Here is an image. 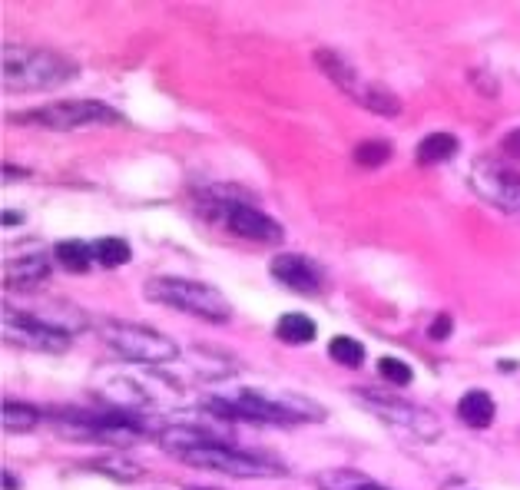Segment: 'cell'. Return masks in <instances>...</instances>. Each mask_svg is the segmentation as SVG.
I'll return each mask as SVG.
<instances>
[{"instance_id": "1", "label": "cell", "mask_w": 520, "mask_h": 490, "mask_svg": "<svg viewBox=\"0 0 520 490\" xmlns=\"http://www.w3.org/2000/svg\"><path fill=\"white\" fill-rule=\"evenodd\" d=\"M163 444L169 454H176L183 464L203 467V471H219L229 477H279V467L265 457L242 451L236 444H226L212 438L206 431H189V428H169L163 431Z\"/></svg>"}, {"instance_id": "2", "label": "cell", "mask_w": 520, "mask_h": 490, "mask_svg": "<svg viewBox=\"0 0 520 490\" xmlns=\"http://www.w3.org/2000/svg\"><path fill=\"white\" fill-rule=\"evenodd\" d=\"M80 73L77 60L50 47H4V90L7 93H44L70 83Z\"/></svg>"}, {"instance_id": "3", "label": "cell", "mask_w": 520, "mask_h": 490, "mask_svg": "<svg viewBox=\"0 0 520 490\" xmlns=\"http://www.w3.org/2000/svg\"><path fill=\"white\" fill-rule=\"evenodd\" d=\"M146 298L156 305L176 308V312L196 315L212 325H226L232 318L229 298L219 289H212L206 282L196 279H179V275H159V279L146 282Z\"/></svg>"}, {"instance_id": "4", "label": "cell", "mask_w": 520, "mask_h": 490, "mask_svg": "<svg viewBox=\"0 0 520 490\" xmlns=\"http://www.w3.org/2000/svg\"><path fill=\"white\" fill-rule=\"evenodd\" d=\"M100 338L110 345L116 355H123L133 365H173L179 358V345L163 332H153L146 325H130V322H103Z\"/></svg>"}, {"instance_id": "5", "label": "cell", "mask_w": 520, "mask_h": 490, "mask_svg": "<svg viewBox=\"0 0 520 490\" xmlns=\"http://www.w3.org/2000/svg\"><path fill=\"white\" fill-rule=\"evenodd\" d=\"M209 411L222 414V418H236V421H256V424H295L302 421V414H318L315 404L292 398H282V394H262V391H236L229 398L209 401Z\"/></svg>"}, {"instance_id": "6", "label": "cell", "mask_w": 520, "mask_h": 490, "mask_svg": "<svg viewBox=\"0 0 520 490\" xmlns=\"http://www.w3.org/2000/svg\"><path fill=\"white\" fill-rule=\"evenodd\" d=\"M17 123H30V126H44V130H80V126H100V123H120V113L110 110L100 100H60V103H47L40 110L30 113H17Z\"/></svg>"}, {"instance_id": "7", "label": "cell", "mask_w": 520, "mask_h": 490, "mask_svg": "<svg viewBox=\"0 0 520 490\" xmlns=\"http://www.w3.org/2000/svg\"><path fill=\"white\" fill-rule=\"evenodd\" d=\"M206 209H216L212 219L219 222L222 229H229L236 239L256 242V245H275L285 239L282 226L272 216H265L262 209L249 206V202H232V199H216L209 202Z\"/></svg>"}, {"instance_id": "8", "label": "cell", "mask_w": 520, "mask_h": 490, "mask_svg": "<svg viewBox=\"0 0 520 490\" xmlns=\"http://www.w3.org/2000/svg\"><path fill=\"white\" fill-rule=\"evenodd\" d=\"M471 189L504 216L520 219V173L501 159H477L471 169Z\"/></svg>"}, {"instance_id": "9", "label": "cell", "mask_w": 520, "mask_h": 490, "mask_svg": "<svg viewBox=\"0 0 520 490\" xmlns=\"http://www.w3.org/2000/svg\"><path fill=\"white\" fill-rule=\"evenodd\" d=\"M4 342L30 351H44V355H60L70 348V335L60 332L34 315H24L17 308H4Z\"/></svg>"}, {"instance_id": "10", "label": "cell", "mask_w": 520, "mask_h": 490, "mask_svg": "<svg viewBox=\"0 0 520 490\" xmlns=\"http://www.w3.org/2000/svg\"><path fill=\"white\" fill-rule=\"evenodd\" d=\"M269 272H272L275 282L285 285V289L302 292V295H318L322 292V282H325L322 269H318L312 259H305V255H292V252L275 255Z\"/></svg>"}, {"instance_id": "11", "label": "cell", "mask_w": 520, "mask_h": 490, "mask_svg": "<svg viewBox=\"0 0 520 490\" xmlns=\"http://www.w3.org/2000/svg\"><path fill=\"white\" fill-rule=\"evenodd\" d=\"M315 63L325 70V77L332 80L335 87L345 93V97H352L355 103L368 106L371 87H375V83H365L362 77H358V70L342 57V53H335V50H325V47H322V50H315Z\"/></svg>"}, {"instance_id": "12", "label": "cell", "mask_w": 520, "mask_h": 490, "mask_svg": "<svg viewBox=\"0 0 520 490\" xmlns=\"http://www.w3.org/2000/svg\"><path fill=\"white\" fill-rule=\"evenodd\" d=\"M358 394H362V391H358ZM362 401L371 404V408H375L385 421L405 424V428L418 431L421 438H431V434H438V424H434L438 418H434V414H428V411L411 408V404H385V401H371V398H365V394H362Z\"/></svg>"}, {"instance_id": "13", "label": "cell", "mask_w": 520, "mask_h": 490, "mask_svg": "<svg viewBox=\"0 0 520 490\" xmlns=\"http://www.w3.org/2000/svg\"><path fill=\"white\" fill-rule=\"evenodd\" d=\"M50 275V262L44 255H24V259H10L4 269L7 289H34Z\"/></svg>"}, {"instance_id": "14", "label": "cell", "mask_w": 520, "mask_h": 490, "mask_svg": "<svg viewBox=\"0 0 520 490\" xmlns=\"http://www.w3.org/2000/svg\"><path fill=\"white\" fill-rule=\"evenodd\" d=\"M458 136L454 133H431L424 136L418 143V163L421 166H438V163H448L451 156H458Z\"/></svg>"}, {"instance_id": "15", "label": "cell", "mask_w": 520, "mask_h": 490, "mask_svg": "<svg viewBox=\"0 0 520 490\" xmlns=\"http://www.w3.org/2000/svg\"><path fill=\"white\" fill-rule=\"evenodd\" d=\"M494 401L487 391H468L464 398L458 401V414L461 421L468 424V428H487V424L494 421Z\"/></svg>"}, {"instance_id": "16", "label": "cell", "mask_w": 520, "mask_h": 490, "mask_svg": "<svg viewBox=\"0 0 520 490\" xmlns=\"http://www.w3.org/2000/svg\"><path fill=\"white\" fill-rule=\"evenodd\" d=\"M275 338L285 345H309L315 338V322L309 315H299V312H285L275 325Z\"/></svg>"}, {"instance_id": "17", "label": "cell", "mask_w": 520, "mask_h": 490, "mask_svg": "<svg viewBox=\"0 0 520 490\" xmlns=\"http://www.w3.org/2000/svg\"><path fill=\"white\" fill-rule=\"evenodd\" d=\"M53 259L60 262V269H67L73 275H80V272H87L90 269V262L97 259L93 255V249L87 242H80V239H67V242H60L57 249H53Z\"/></svg>"}, {"instance_id": "18", "label": "cell", "mask_w": 520, "mask_h": 490, "mask_svg": "<svg viewBox=\"0 0 520 490\" xmlns=\"http://www.w3.org/2000/svg\"><path fill=\"white\" fill-rule=\"evenodd\" d=\"M318 487L322 490H388L371 481V477H365L362 471H325L318 477Z\"/></svg>"}, {"instance_id": "19", "label": "cell", "mask_w": 520, "mask_h": 490, "mask_svg": "<svg viewBox=\"0 0 520 490\" xmlns=\"http://www.w3.org/2000/svg\"><path fill=\"white\" fill-rule=\"evenodd\" d=\"M328 358L335 365H345V368H358L365 361V345L358 338H348V335H338L328 342Z\"/></svg>"}, {"instance_id": "20", "label": "cell", "mask_w": 520, "mask_h": 490, "mask_svg": "<svg viewBox=\"0 0 520 490\" xmlns=\"http://www.w3.org/2000/svg\"><path fill=\"white\" fill-rule=\"evenodd\" d=\"M40 424V411L30 404L7 401L4 404V431H34Z\"/></svg>"}, {"instance_id": "21", "label": "cell", "mask_w": 520, "mask_h": 490, "mask_svg": "<svg viewBox=\"0 0 520 490\" xmlns=\"http://www.w3.org/2000/svg\"><path fill=\"white\" fill-rule=\"evenodd\" d=\"M93 255H97V262L106 265V269H120V265L130 262V245L120 236H110L93 245Z\"/></svg>"}, {"instance_id": "22", "label": "cell", "mask_w": 520, "mask_h": 490, "mask_svg": "<svg viewBox=\"0 0 520 490\" xmlns=\"http://www.w3.org/2000/svg\"><path fill=\"white\" fill-rule=\"evenodd\" d=\"M355 163L365 166V169H375V166H385L391 159V146L385 140H365L355 146Z\"/></svg>"}, {"instance_id": "23", "label": "cell", "mask_w": 520, "mask_h": 490, "mask_svg": "<svg viewBox=\"0 0 520 490\" xmlns=\"http://www.w3.org/2000/svg\"><path fill=\"white\" fill-rule=\"evenodd\" d=\"M378 375L385 378V381H391V385H398V388H405V385H411V378H415V371H411V365L408 361H401V358H381L378 361Z\"/></svg>"}, {"instance_id": "24", "label": "cell", "mask_w": 520, "mask_h": 490, "mask_svg": "<svg viewBox=\"0 0 520 490\" xmlns=\"http://www.w3.org/2000/svg\"><path fill=\"white\" fill-rule=\"evenodd\" d=\"M501 149H504V153L511 156V159H520V130H511V133H507V136H504V143H501Z\"/></svg>"}, {"instance_id": "25", "label": "cell", "mask_w": 520, "mask_h": 490, "mask_svg": "<svg viewBox=\"0 0 520 490\" xmlns=\"http://www.w3.org/2000/svg\"><path fill=\"white\" fill-rule=\"evenodd\" d=\"M451 332V315H441L438 322H434V328H431V338H444Z\"/></svg>"}]
</instances>
